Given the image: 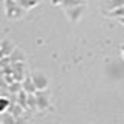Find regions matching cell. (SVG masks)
Returning a JSON list of instances; mask_svg holds the SVG:
<instances>
[{"label":"cell","instance_id":"cell-2","mask_svg":"<svg viewBox=\"0 0 124 124\" xmlns=\"http://www.w3.org/2000/svg\"><path fill=\"white\" fill-rule=\"evenodd\" d=\"M84 9H85L84 5H76V6H71V8H67V9H65V14H67V17L70 19L71 23H78L81 20V17H82V14H84Z\"/></svg>","mask_w":124,"mask_h":124},{"label":"cell","instance_id":"cell-9","mask_svg":"<svg viewBox=\"0 0 124 124\" xmlns=\"http://www.w3.org/2000/svg\"><path fill=\"white\" fill-rule=\"evenodd\" d=\"M3 3H5V13H6L8 17H9L11 13H13V9L17 6V0H5Z\"/></svg>","mask_w":124,"mask_h":124},{"label":"cell","instance_id":"cell-13","mask_svg":"<svg viewBox=\"0 0 124 124\" xmlns=\"http://www.w3.org/2000/svg\"><path fill=\"white\" fill-rule=\"evenodd\" d=\"M62 2H64V0H51V3H53V5H61Z\"/></svg>","mask_w":124,"mask_h":124},{"label":"cell","instance_id":"cell-10","mask_svg":"<svg viewBox=\"0 0 124 124\" xmlns=\"http://www.w3.org/2000/svg\"><path fill=\"white\" fill-rule=\"evenodd\" d=\"M61 5L67 9V8H71V6H76V5H85V0H64Z\"/></svg>","mask_w":124,"mask_h":124},{"label":"cell","instance_id":"cell-4","mask_svg":"<svg viewBox=\"0 0 124 124\" xmlns=\"http://www.w3.org/2000/svg\"><path fill=\"white\" fill-rule=\"evenodd\" d=\"M22 90H25L28 95H34V93L37 92V88H36V85H34L33 82V79H31V75H28L25 78V79L22 81Z\"/></svg>","mask_w":124,"mask_h":124},{"label":"cell","instance_id":"cell-16","mask_svg":"<svg viewBox=\"0 0 124 124\" xmlns=\"http://www.w3.org/2000/svg\"><path fill=\"white\" fill-rule=\"evenodd\" d=\"M0 124H3V123H0Z\"/></svg>","mask_w":124,"mask_h":124},{"label":"cell","instance_id":"cell-1","mask_svg":"<svg viewBox=\"0 0 124 124\" xmlns=\"http://www.w3.org/2000/svg\"><path fill=\"white\" fill-rule=\"evenodd\" d=\"M34 96H36V102H37V110L45 112L51 107V99H50L51 96L46 90H37L34 93Z\"/></svg>","mask_w":124,"mask_h":124},{"label":"cell","instance_id":"cell-5","mask_svg":"<svg viewBox=\"0 0 124 124\" xmlns=\"http://www.w3.org/2000/svg\"><path fill=\"white\" fill-rule=\"evenodd\" d=\"M14 48H16V45H14V42L11 40V39H3V40L0 42V50L3 51L5 56H9Z\"/></svg>","mask_w":124,"mask_h":124},{"label":"cell","instance_id":"cell-8","mask_svg":"<svg viewBox=\"0 0 124 124\" xmlns=\"http://www.w3.org/2000/svg\"><path fill=\"white\" fill-rule=\"evenodd\" d=\"M11 104H13V101H11L9 96H0V113L9 110Z\"/></svg>","mask_w":124,"mask_h":124},{"label":"cell","instance_id":"cell-12","mask_svg":"<svg viewBox=\"0 0 124 124\" xmlns=\"http://www.w3.org/2000/svg\"><path fill=\"white\" fill-rule=\"evenodd\" d=\"M108 5H110L112 9H115V8L124 6V0H108Z\"/></svg>","mask_w":124,"mask_h":124},{"label":"cell","instance_id":"cell-15","mask_svg":"<svg viewBox=\"0 0 124 124\" xmlns=\"http://www.w3.org/2000/svg\"><path fill=\"white\" fill-rule=\"evenodd\" d=\"M119 22H121V23H124V17H119Z\"/></svg>","mask_w":124,"mask_h":124},{"label":"cell","instance_id":"cell-6","mask_svg":"<svg viewBox=\"0 0 124 124\" xmlns=\"http://www.w3.org/2000/svg\"><path fill=\"white\" fill-rule=\"evenodd\" d=\"M9 59H11V62H25L26 56H25V53H23L22 48H17V46H16L13 50V53L9 54Z\"/></svg>","mask_w":124,"mask_h":124},{"label":"cell","instance_id":"cell-11","mask_svg":"<svg viewBox=\"0 0 124 124\" xmlns=\"http://www.w3.org/2000/svg\"><path fill=\"white\" fill-rule=\"evenodd\" d=\"M107 16H112V17H124V6H119V8H115L112 13H108Z\"/></svg>","mask_w":124,"mask_h":124},{"label":"cell","instance_id":"cell-3","mask_svg":"<svg viewBox=\"0 0 124 124\" xmlns=\"http://www.w3.org/2000/svg\"><path fill=\"white\" fill-rule=\"evenodd\" d=\"M31 79H33L37 90H46V87H48V78H46V75L44 71H33L31 73Z\"/></svg>","mask_w":124,"mask_h":124},{"label":"cell","instance_id":"cell-14","mask_svg":"<svg viewBox=\"0 0 124 124\" xmlns=\"http://www.w3.org/2000/svg\"><path fill=\"white\" fill-rule=\"evenodd\" d=\"M3 56H5V54H3V51H2V50H0V59H2Z\"/></svg>","mask_w":124,"mask_h":124},{"label":"cell","instance_id":"cell-7","mask_svg":"<svg viewBox=\"0 0 124 124\" xmlns=\"http://www.w3.org/2000/svg\"><path fill=\"white\" fill-rule=\"evenodd\" d=\"M0 123L3 124H16V116L11 113L9 110L3 112V113H0Z\"/></svg>","mask_w":124,"mask_h":124}]
</instances>
